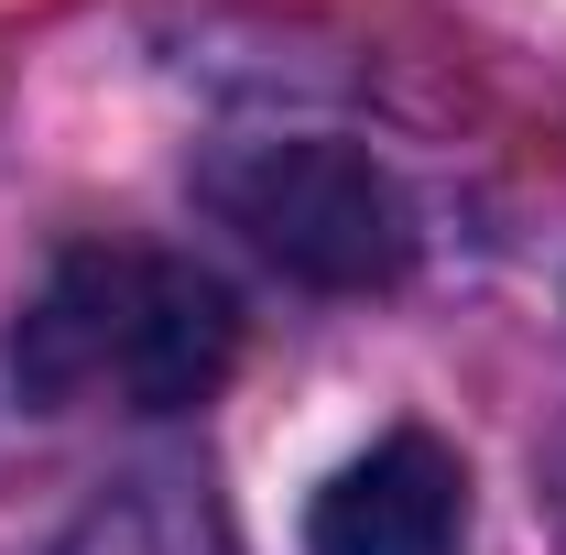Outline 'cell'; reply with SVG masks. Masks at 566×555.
<instances>
[{
    "instance_id": "cell-1",
    "label": "cell",
    "mask_w": 566,
    "mask_h": 555,
    "mask_svg": "<svg viewBox=\"0 0 566 555\" xmlns=\"http://www.w3.org/2000/svg\"><path fill=\"white\" fill-rule=\"evenodd\" d=\"M240 359V316L197 262L175 251H66L11 327V392L33 415L120 404V415H186Z\"/></svg>"
},
{
    "instance_id": "cell-2",
    "label": "cell",
    "mask_w": 566,
    "mask_h": 555,
    "mask_svg": "<svg viewBox=\"0 0 566 555\" xmlns=\"http://www.w3.org/2000/svg\"><path fill=\"white\" fill-rule=\"evenodd\" d=\"M197 197L273 273L327 283V294H381V283H403V262H415V197L359 142H327V132L229 142V153H208Z\"/></svg>"
},
{
    "instance_id": "cell-3",
    "label": "cell",
    "mask_w": 566,
    "mask_h": 555,
    "mask_svg": "<svg viewBox=\"0 0 566 555\" xmlns=\"http://www.w3.org/2000/svg\"><path fill=\"white\" fill-rule=\"evenodd\" d=\"M469 534V469L424 425H392L305 501V555H458Z\"/></svg>"
},
{
    "instance_id": "cell-4",
    "label": "cell",
    "mask_w": 566,
    "mask_h": 555,
    "mask_svg": "<svg viewBox=\"0 0 566 555\" xmlns=\"http://www.w3.org/2000/svg\"><path fill=\"white\" fill-rule=\"evenodd\" d=\"M66 555H229L208 534V512H186V501H164V490H120V501H98L87 523H76Z\"/></svg>"
}]
</instances>
